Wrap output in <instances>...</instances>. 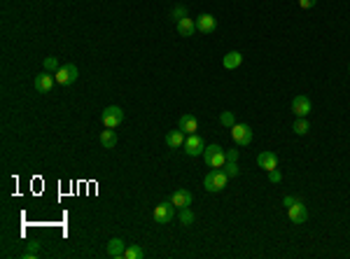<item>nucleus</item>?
Returning a JSON list of instances; mask_svg holds the SVG:
<instances>
[{"mask_svg": "<svg viewBox=\"0 0 350 259\" xmlns=\"http://www.w3.org/2000/svg\"><path fill=\"white\" fill-rule=\"evenodd\" d=\"M203 161L208 166H213V168H222V166L227 164V152H224L220 145H208L203 152Z\"/></svg>", "mask_w": 350, "mask_h": 259, "instance_id": "nucleus-2", "label": "nucleus"}, {"mask_svg": "<svg viewBox=\"0 0 350 259\" xmlns=\"http://www.w3.org/2000/svg\"><path fill=\"white\" fill-rule=\"evenodd\" d=\"M143 257H145V252H143L140 245H126V250L121 254V259H143Z\"/></svg>", "mask_w": 350, "mask_h": 259, "instance_id": "nucleus-20", "label": "nucleus"}, {"mask_svg": "<svg viewBox=\"0 0 350 259\" xmlns=\"http://www.w3.org/2000/svg\"><path fill=\"white\" fill-rule=\"evenodd\" d=\"M182 150H185V154H189V157H201V154L205 152V145H203V140L198 138L196 133H191V136H187V138H185Z\"/></svg>", "mask_w": 350, "mask_h": 259, "instance_id": "nucleus-6", "label": "nucleus"}, {"mask_svg": "<svg viewBox=\"0 0 350 259\" xmlns=\"http://www.w3.org/2000/svg\"><path fill=\"white\" fill-rule=\"evenodd\" d=\"M185 138H187V136L180 131V128H178V131H168V133H166V145L171 147V150H178V147L185 145Z\"/></svg>", "mask_w": 350, "mask_h": 259, "instance_id": "nucleus-15", "label": "nucleus"}, {"mask_svg": "<svg viewBox=\"0 0 350 259\" xmlns=\"http://www.w3.org/2000/svg\"><path fill=\"white\" fill-rule=\"evenodd\" d=\"M315 3H318V0H299V7L301 10H311Z\"/></svg>", "mask_w": 350, "mask_h": 259, "instance_id": "nucleus-28", "label": "nucleus"}, {"mask_svg": "<svg viewBox=\"0 0 350 259\" xmlns=\"http://www.w3.org/2000/svg\"><path fill=\"white\" fill-rule=\"evenodd\" d=\"M231 138L236 145H250L252 143V128L248 124H234L231 126Z\"/></svg>", "mask_w": 350, "mask_h": 259, "instance_id": "nucleus-4", "label": "nucleus"}, {"mask_svg": "<svg viewBox=\"0 0 350 259\" xmlns=\"http://www.w3.org/2000/svg\"><path fill=\"white\" fill-rule=\"evenodd\" d=\"M287 215H290V220H292L294 224H304V222L308 220V208H306L301 201L294 199L292 206H287Z\"/></svg>", "mask_w": 350, "mask_h": 259, "instance_id": "nucleus-8", "label": "nucleus"}, {"mask_svg": "<svg viewBox=\"0 0 350 259\" xmlns=\"http://www.w3.org/2000/svg\"><path fill=\"white\" fill-rule=\"evenodd\" d=\"M103 124H105V128H117L124 121V110L119 108V105H110V108L103 110L101 114Z\"/></svg>", "mask_w": 350, "mask_h": 259, "instance_id": "nucleus-3", "label": "nucleus"}, {"mask_svg": "<svg viewBox=\"0 0 350 259\" xmlns=\"http://www.w3.org/2000/svg\"><path fill=\"white\" fill-rule=\"evenodd\" d=\"M222 171L227 173L229 177H236V175H238V161H227V164L222 166Z\"/></svg>", "mask_w": 350, "mask_h": 259, "instance_id": "nucleus-23", "label": "nucleus"}, {"mask_svg": "<svg viewBox=\"0 0 350 259\" xmlns=\"http://www.w3.org/2000/svg\"><path fill=\"white\" fill-rule=\"evenodd\" d=\"M227 180H229V175H227L222 168H215V171H210L208 175H205L203 187L208 191H222L224 187H227Z\"/></svg>", "mask_w": 350, "mask_h": 259, "instance_id": "nucleus-1", "label": "nucleus"}, {"mask_svg": "<svg viewBox=\"0 0 350 259\" xmlns=\"http://www.w3.org/2000/svg\"><path fill=\"white\" fill-rule=\"evenodd\" d=\"M58 68H61V66H58V58L56 56H47L45 58V70H47V73H56Z\"/></svg>", "mask_w": 350, "mask_h": 259, "instance_id": "nucleus-24", "label": "nucleus"}, {"mask_svg": "<svg viewBox=\"0 0 350 259\" xmlns=\"http://www.w3.org/2000/svg\"><path fill=\"white\" fill-rule=\"evenodd\" d=\"M101 145L105 147V150H112V147L117 145V133L112 131V128H105V131L101 133Z\"/></svg>", "mask_w": 350, "mask_h": 259, "instance_id": "nucleus-19", "label": "nucleus"}, {"mask_svg": "<svg viewBox=\"0 0 350 259\" xmlns=\"http://www.w3.org/2000/svg\"><path fill=\"white\" fill-rule=\"evenodd\" d=\"M220 121H222V124H224V126H234V124H236V119H234V112H222V114H220Z\"/></svg>", "mask_w": 350, "mask_h": 259, "instance_id": "nucleus-25", "label": "nucleus"}, {"mask_svg": "<svg viewBox=\"0 0 350 259\" xmlns=\"http://www.w3.org/2000/svg\"><path fill=\"white\" fill-rule=\"evenodd\" d=\"M348 70H350V68H348Z\"/></svg>", "mask_w": 350, "mask_h": 259, "instance_id": "nucleus-31", "label": "nucleus"}, {"mask_svg": "<svg viewBox=\"0 0 350 259\" xmlns=\"http://www.w3.org/2000/svg\"><path fill=\"white\" fill-rule=\"evenodd\" d=\"M56 84V77H54V73H40V75H35V82H33V87L38 89L40 94H47V91H51V87Z\"/></svg>", "mask_w": 350, "mask_h": 259, "instance_id": "nucleus-9", "label": "nucleus"}, {"mask_svg": "<svg viewBox=\"0 0 350 259\" xmlns=\"http://www.w3.org/2000/svg\"><path fill=\"white\" fill-rule=\"evenodd\" d=\"M171 203L175 206V208H189V206H191V194H189L187 189H178V191H173Z\"/></svg>", "mask_w": 350, "mask_h": 259, "instance_id": "nucleus-13", "label": "nucleus"}, {"mask_svg": "<svg viewBox=\"0 0 350 259\" xmlns=\"http://www.w3.org/2000/svg\"><path fill=\"white\" fill-rule=\"evenodd\" d=\"M54 77H56L58 84H73L80 77V70H77V66L68 63V66H61V68L54 73Z\"/></svg>", "mask_w": 350, "mask_h": 259, "instance_id": "nucleus-7", "label": "nucleus"}, {"mask_svg": "<svg viewBox=\"0 0 350 259\" xmlns=\"http://www.w3.org/2000/svg\"><path fill=\"white\" fill-rule=\"evenodd\" d=\"M178 33L182 35V38H191V35L196 33V21H191L189 17L180 19V21H178Z\"/></svg>", "mask_w": 350, "mask_h": 259, "instance_id": "nucleus-17", "label": "nucleus"}, {"mask_svg": "<svg viewBox=\"0 0 350 259\" xmlns=\"http://www.w3.org/2000/svg\"><path fill=\"white\" fill-rule=\"evenodd\" d=\"M178 128L185 133V136H191V133L198 131V119L194 117V114H182L180 121H178Z\"/></svg>", "mask_w": 350, "mask_h": 259, "instance_id": "nucleus-11", "label": "nucleus"}, {"mask_svg": "<svg viewBox=\"0 0 350 259\" xmlns=\"http://www.w3.org/2000/svg\"><path fill=\"white\" fill-rule=\"evenodd\" d=\"M215 26H217V21L213 14H201L196 19V31H201V33H213Z\"/></svg>", "mask_w": 350, "mask_h": 259, "instance_id": "nucleus-14", "label": "nucleus"}, {"mask_svg": "<svg viewBox=\"0 0 350 259\" xmlns=\"http://www.w3.org/2000/svg\"><path fill=\"white\" fill-rule=\"evenodd\" d=\"M311 110H313V105H311V98H308V96H304V94L294 96L292 112L297 114V117H308V112H311Z\"/></svg>", "mask_w": 350, "mask_h": 259, "instance_id": "nucleus-10", "label": "nucleus"}, {"mask_svg": "<svg viewBox=\"0 0 350 259\" xmlns=\"http://www.w3.org/2000/svg\"><path fill=\"white\" fill-rule=\"evenodd\" d=\"M257 164H259V168H264V171H273V168H278V157H275L273 152H261L259 157H257Z\"/></svg>", "mask_w": 350, "mask_h": 259, "instance_id": "nucleus-12", "label": "nucleus"}, {"mask_svg": "<svg viewBox=\"0 0 350 259\" xmlns=\"http://www.w3.org/2000/svg\"><path fill=\"white\" fill-rule=\"evenodd\" d=\"M173 215H175V206L171 201H164L154 208V222L157 224H168L173 220Z\"/></svg>", "mask_w": 350, "mask_h": 259, "instance_id": "nucleus-5", "label": "nucleus"}, {"mask_svg": "<svg viewBox=\"0 0 350 259\" xmlns=\"http://www.w3.org/2000/svg\"><path fill=\"white\" fill-rule=\"evenodd\" d=\"M292 131L297 133V136H306V133L311 131V124H308V119H306V117H299V119L294 121Z\"/></svg>", "mask_w": 350, "mask_h": 259, "instance_id": "nucleus-21", "label": "nucleus"}, {"mask_svg": "<svg viewBox=\"0 0 350 259\" xmlns=\"http://www.w3.org/2000/svg\"><path fill=\"white\" fill-rule=\"evenodd\" d=\"M227 161H238V150H229V152H227Z\"/></svg>", "mask_w": 350, "mask_h": 259, "instance_id": "nucleus-29", "label": "nucleus"}, {"mask_svg": "<svg viewBox=\"0 0 350 259\" xmlns=\"http://www.w3.org/2000/svg\"><path fill=\"white\" fill-rule=\"evenodd\" d=\"M268 180H271V182H273V184H278L280 180H283V175H280V171H278V168H273V171H268Z\"/></svg>", "mask_w": 350, "mask_h": 259, "instance_id": "nucleus-27", "label": "nucleus"}, {"mask_svg": "<svg viewBox=\"0 0 350 259\" xmlns=\"http://www.w3.org/2000/svg\"><path fill=\"white\" fill-rule=\"evenodd\" d=\"M185 17H187V7L185 5H178L175 10H173V19H175V21L185 19Z\"/></svg>", "mask_w": 350, "mask_h": 259, "instance_id": "nucleus-26", "label": "nucleus"}, {"mask_svg": "<svg viewBox=\"0 0 350 259\" xmlns=\"http://www.w3.org/2000/svg\"><path fill=\"white\" fill-rule=\"evenodd\" d=\"M124 250H126V243L121 238H112L108 243V257H112V259H121Z\"/></svg>", "mask_w": 350, "mask_h": 259, "instance_id": "nucleus-16", "label": "nucleus"}, {"mask_svg": "<svg viewBox=\"0 0 350 259\" xmlns=\"http://www.w3.org/2000/svg\"><path fill=\"white\" fill-rule=\"evenodd\" d=\"M283 203H285V206H292L294 199H292V196H285V199H283Z\"/></svg>", "mask_w": 350, "mask_h": 259, "instance_id": "nucleus-30", "label": "nucleus"}, {"mask_svg": "<svg viewBox=\"0 0 350 259\" xmlns=\"http://www.w3.org/2000/svg\"><path fill=\"white\" fill-rule=\"evenodd\" d=\"M241 63H243V54H241V51H229V54H224V58H222V66L227 70L238 68Z\"/></svg>", "mask_w": 350, "mask_h": 259, "instance_id": "nucleus-18", "label": "nucleus"}, {"mask_svg": "<svg viewBox=\"0 0 350 259\" xmlns=\"http://www.w3.org/2000/svg\"><path fill=\"white\" fill-rule=\"evenodd\" d=\"M180 222H182L185 227H189V224H194V213H191L189 208H180Z\"/></svg>", "mask_w": 350, "mask_h": 259, "instance_id": "nucleus-22", "label": "nucleus"}]
</instances>
